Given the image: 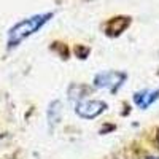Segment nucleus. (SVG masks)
Segmentation results:
<instances>
[{
    "instance_id": "1",
    "label": "nucleus",
    "mask_w": 159,
    "mask_h": 159,
    "mask_svg": "<svg viewBox=\"0 0 159 159\" xmlns=\"http://www.w3.org/2000/svg\"><path fill=\"white\" fill-rule=\"evenodd\" d=\"M54 13H38V15H32L29 18H24L21 21H18L15 25H11L8 34H7V46L8 49L19 46L24 40H27L29 37H32L34 34H37L45 24H48Z\"/></svg>"
},
{
    "instance_id": "2",
    "label": "nucleus",
    "mask_w": 159,
    "mask_h": 159,
    "mask_svg": "<svg viewBox=\"0 0 159 159\" xmlns=\"http://www.w3.org/2000/svg\"><path fill=\"white\" fill-rule=\"evenodd\" d=\"M126 80L127 73L123 70H103L94 76L92 86L100 91H108L110 94H116L126 83Z\"/></svg>"
},
{
    "instance_id": "3",
    "label": "nucleus",
    "mask_w": 159,
    "mask_h": 159,
    "mask_svg": "<svg viewBox=\"0 0 159 159\" xmlns=\"http://www.w3.org/2000/svg\"><path fill=\"white\" fill-rule=\"evenodd\" d=\"M108 105L100 99H91L86 96H81L75 100V113L83 119H96L100 116Z\"/></svg>"
},
{
    "instance_id": "4",
    "label": "nucleus",
    "mask_w": 159,
    "mask_h": 159,
    "mask_svg": "<svg viewBox=\"0 0 159 159\" xmlns=\"http://www.w3.org/2000/svg\"><path fill=\"white\" fill-rule=\"evenodd\" d=\"M159 99V89H142V91H137L132 100L140 110H147L150 108L151 105Z\"/></svg>"
},
{
    "instance_id": "5",
    "label": "nucleus",
    "mask_w": 159,
    "mask_h": 159,
    "mask_svg": "<svg viewBox=\"0 0 159 159\" xmlns=\"http://www.w3.org/2000/svg\"><path fill=\"white\" fill-rule=\"evenodd\" d=\"M130 24V18L127 16H118V18H111L107 24H105V32L111 37H116L119 34H123Z\"/></svg>"
},
{
    "instance_id": "6",
    "label": "nucleus",
    "mask_w": 159,
    "mask_h": 159,
    "mask_svg": "<svg viewBox=\"0 0 159 159\" xmlns=\"http://www.w3.org/2000/svg\"><path fill=\"white\" fill-rule=\"evenodd\" d=\"M148 159H159V157H148Z\"/></svg>"
},
{
    "instance_id": "7",
    "label": "nucleus",
    "mask_w": 159,
    "mask_h": 159,
    "mask_svg": "<svg viewBox=\"0 0 159 159\" xmlns=\"http://www.w3.org/2000/svg\"><path fill=\"white\" fill-rule=\"evenodd\" d=\"M0 139H2V134H0Z\"/></svg>"
}]
</instances>
